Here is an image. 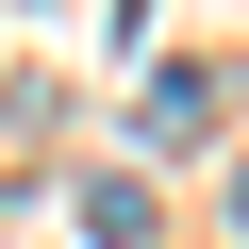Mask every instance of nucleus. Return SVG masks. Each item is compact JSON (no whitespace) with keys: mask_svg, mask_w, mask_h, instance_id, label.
Masks as SVG:
<instances>
[{"mask_svg":"<svg viewBox=\"0 0 249 249\" xmlns=\"http://www.w3.org/2000/svg\"><path fill=\"white\" fill-rule=\"evenodd\" d=\"M133 133H150V150L216 133V67H150V83H133Z\"/></svg>","mask_w":249,"mask_h":249,"instance_id":"obj_1","label":"nucleus"},{"mask_svg":"<svg viewBox=\"0 0 249 249\" xmlns=\"http://www.w3.org/2000/svg\"><path fill=\"white\" fill-rule=\"evenodd\" d=\"M83 232H100V249H150V183L100 166V183H83Z\"/></svg>","mask_w":249,"mask_h":249,"instance_id":"obj_2","label":"nucleus"},{"mask_svg":"<svg viewBox=\"0 0 249 249\" xmlns=\"http://www.w3.org/2000/svg\"><path fill=\"white\" fill-rule=\"evenodd\" d=\"M232 232H249V183H232Z\"/></svg>","mask_w":249,"mask_h":249,"instance_id":"obj_3","label":"nucleus"}]
</instances>
